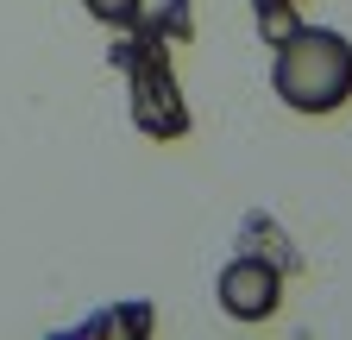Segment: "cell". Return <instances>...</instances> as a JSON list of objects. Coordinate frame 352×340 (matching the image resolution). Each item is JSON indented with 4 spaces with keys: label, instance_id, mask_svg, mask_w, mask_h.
<instances>
[{
    "label": "cell",
    "instance_id": "cell-6",
    "mask_svg": "<svg viewBox=\"0 0 352 340\" xmlns=\"http://www.w3.org/2000/svg\"><path fill=\"white\" fill-rule=\"evenodd\" d=\"M82 7H88V13H95L101 25H120V32H126L132 19H139V13H145V0H82Z\"/></svg>",
    "mask_w": 352,
    "mask_h": 340
},
{
    "label": "cell",
    "instance_id": "cell-4",
    "mask_svg": "<svg viewBox=\"0 0 352 340\" xmlns=\"http://www.w3.org/2000/svg\"><path fill=\"white\" fill-rule=\"evenodd\" d=\"M239 252H258V259H271V265H283L289 277L302 271V252L283 240V227L271 221V215H245V227H239Z\"/></svg>",
    "mask_w": 352,
    "mask_h": 340
},
{
    "label": "cell",
    "instance_id": "cell-3",
    "mask_svg": "<svg viewBox=\"0 0 352 340\" xmlns=\"http://www.w3.org/2000/svg\"><path fill=\"white\" fill-rule=\"evenodd\" d=\"M283 265H271V259H258V252H239V259L220 271V284H214V296H220V309H227L233 321H245V328H258V321H271L277 309H283Z\"/></svg>",
    "mask_w": 352,
    "mask_h": 340
},
{
    "label": "cell",
    "instance_id": "cell-5",
    "mask_svg": "<svg viewBox=\"0 0 352 340\" xmlns=\"http://www.w3.org/2000/svg\"><path fill=\"white\" fill-rule=\"evenodd\" d=\"M296 7L302 0H252V13H258V38L264 45H277L283 32H296L302 19H296Z\"/></svg>",
    "mask_w": 352,
    "mask_h": 340
},
{
    "label": "cell",
    "instance_id": "cell-2",
    "mask_svg": "<svg viewBox=\"0 0 352 340\" xmlns=\"http://www.w3.org/2000/svg\"><path fill=\"white\" fill-rule=\"evenodd\" d=\"M271 89L289 114L321 120L340 114L352 101V38H340L333 25H296L271 45Z\"/></svg>",
    "mask_w": 352,
    "mask_h": 340
},
{
    "label": "cell",
    "instance_id": "cell-1",
    "mask_svg": "<svg viewBox=\"0 0 352 340\" xmlns=\"http://www.w3.org/2000/svg\"><path fill=\"white\" fill-rule=\"evenodd\" d=\"M183 38H189V0H170L151 19L139 13L126 25V38L107 51V63L126 70V82H132V126L145 139H183L189 133V101L170 76V45H183Z\"/></svg>",
    "mask_w": 352,
    "mask_h": 340
}]
</instances>
